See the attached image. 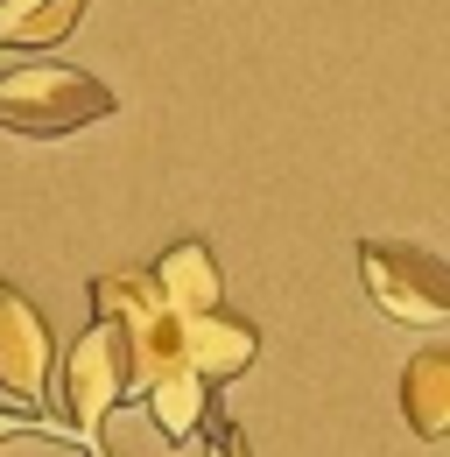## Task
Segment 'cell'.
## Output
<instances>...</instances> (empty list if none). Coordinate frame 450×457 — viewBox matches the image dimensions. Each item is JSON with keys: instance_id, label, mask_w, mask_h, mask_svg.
<instances>
[{"instance_id": "cell-1", "label": "cell", "mask_w": 450, "mask_h": 457, "mask_svg": "<svg viewBox=\"0 0 450 457\" xmlns=\"http://www.w3.org/2000/svg\"><path fill=\"white\" fill-rule=\"evenodd\" d=\"M112 85H99L92 71L71 63H14L0 71V127L29 134V141H63L92 120H112Z\"/></svg>"}, {"instance_id": "cell-2", "label": "cell", "mask_w": 450, "mask_h": 457, "mask_svg": "<svg viewBox=\"0 0 450 457\" xmlns=\"http://www.w3.org/2000/svg\"><path fill=\"white\" fill-rule=\"evenodd\" d=\"M127 395H134V352H127V338L106 310H92V324L63 352V422L85 436V451H99L106 415Z\"/></svg>"}, {"instance_id": "cell-3", "label": "cell", "mask_w": 450, "mask_h": 457, "mask_svg": "<svg viewBox=\"0 0 450 457\" xmlns=\"http://www.w3.org/2000/svg\"><path fill=\"white\" fill-rule=\"evenodd\" d=\"M359 282L366 295L408 331H444L450 324V268L429 246L408 239H359Z\"/></svg>"}, {"instance_id": "cell-4", "label": "cell", "mask_w": 450, "mask_h": 457, "mask_svg": "<svg viewBox=\"0 0 450 457\" xmlns=\"http://www.w3.org/2000/svg\"><path fill=\"white\" fill-rule=\"evenodd\" d=\"M92 310H106L112 324H120V338H127V352H134V395L162 373L169 359H183V352H176V310L155 295L148 268L92 275Z\"/></svg>"}, {"instance_id": "cell-5", "label": "cell", "mask_w": 450, "mask_h": 457, "mask_svg": "<svg viewBox=\"0 0 450 457\" xmlns=\"http://www.w3.org/2000/svg\"><path fill=\"white\" fill-rule=\"evenodd\" d=\"M50 380H56V338L50 317L29 303V288L0 282V387L21 401L29 415L50 408ZM50 422V415H43Z\"/></svg>"}, {"instance_id": "cell-6", "label": "cell", "mask_w": 450, "mask_h": 457, "mask_svg": "<svg viewBox=\"0 0 450 457\" xmlns=\"http://www.w3.org/2000/svg\"><path fill=\"white\" fill-rule=\"evenodd\" d=\"M176 352H183L212 387H225V380H239V373L261 359V331H254L246 317H232L225 303H212V310L176 317Z\"/></svg>"}, {"instance_id": "cell-7", "label": "cell", "mask_w": 450, "mask_h": 457, "mask_svg": "<svg viewBox=\"0 0 450 457\" xmlns=\"http://www.w3.org/2000/svg\"><path fill=\"white\" fill-rule=\"evenodd\" d=\"M148 282H155V295H162L176 317H190V310H212V303H225L219 253H212L204 239H176L162 261L148 268Z\"/></svg>"}, {"instance_id": "cell-8", "label": "cell", "mask_w": 450, "mask_h": 457, "mask_svg": "<svg viewBox=\"0 0 450 457\" xmlns=\"http://www.w3.org/2000/svg\"><path fill=\"white\" fill-rule=\"evenodd\" d=\"M401 415L422 444H444L450 436V352L444 345H422L408 366H401Z\"/></svg>"}, {"instance_id": "cell-9", "label": "cell", "mask_w": 450, "mask_h": 457, "mask_svg": "<svg viewBox=\"0 0 450 457\" xmlns=\"http://www.w3.org/2000/svg\"><path fill=\"white\" fill-rule=\"evenodd\" d=\"M148 401V415H155V429H162L169 444H183V436H197V422L212 415V380L190 366V359H169L162 373L141 387Z\"/></svg>"}, {"instance_id": "cell-10", "label": "cell", "mask_w": 450, "mask_h": 457, "mask_svg": "<svg viewBox=\"0 0 450 457\" xmlns=\"http://www.w3.org/2000/svg\"><path fill=\"white\" fill-rule=\"evenodd\" d=\"M92 0H0V50H50Z\"/></svg>"}, {"instance_id": "cell-11", "label": "cell", "mask_w": 450, "mask_h": 457, "mask_svg": "<svg viewBox=\"0 0 450 457\" xmlns=\"http://www.w3.org/2000/svg\"><path fill=\"white\" fill-rule=\"evenodd\" d=\"M197 429H204V451H212V457H254V451H246V429L225 422V415H204Z\"/></svg>"}, {"instance_id": "cell-12", "label": "cell", "mask_w": 450, "mask_h": 457, "mask_svg": "<svg viewBox=\"0 0 450 457\" xmlns=\"http://www.w3.org/2000/svg\"><path fill=\"white\" fill-rule=\"evenodd\" d=\"M21 429H50L43 415H29V408H0V444L7 436H21Z\"/></svg>"}, {"instance_id": "cell-13", "label": "cell", "mask_w": 450, "mask_h": 457, "mask_svg": "<svg viewBox=\"0 0 450 457\" xmlns=\"http://www.w3.org/2000/svg\"><path fill=\"white\" fill-rule=\"evenodd\" d=\"M78 457H99V451H78Z\"/></svg>"}]
</instances>
